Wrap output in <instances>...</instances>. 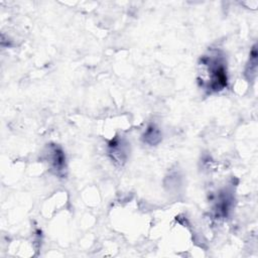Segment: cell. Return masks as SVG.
<instances>
[{
  "mask_svg": "<svg viewBox=\"0 0 258 258\" xmlns=\"http://www.w3.org/2000/svg\"><path fill=\"white\" fill-rule=\"evenodd\" d=\"M201 86L211 92H219L227 87L228 76L225 59L219 53H209L200 59Z\"/></svg>",
  "mask_w": 258,
  "mask_h": 258,
  "instance_id": "obj_1",
  "label": "cell"
},
{
  "mask_svg": "<svg viewBox=\"0 0 258 258\" xmlns=\"http://www.w3.org/2000/svg\"><path fill=\"white\" fill-rule=\"evenodd\" d=\"M51 153L52 154L50 155L49 163L51 164L54 170H57V171L62 170L64 167V161H66L62 151L59 148L53 146L51 149Z\"/></svg>",
  "mask_w": 258,
  "mask_h": 258,
  "instance_id": "obj_2",
  "label": "cell"
}]
</instances>
